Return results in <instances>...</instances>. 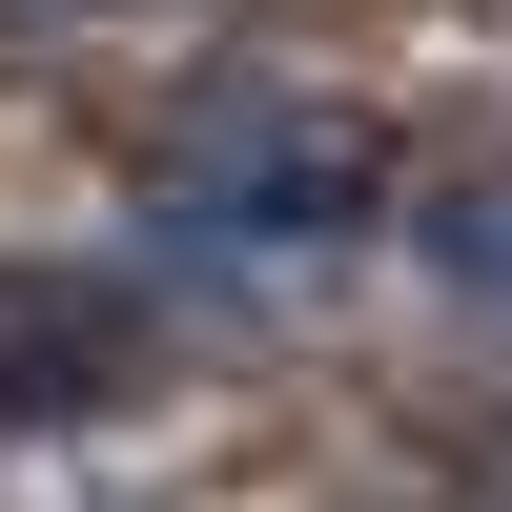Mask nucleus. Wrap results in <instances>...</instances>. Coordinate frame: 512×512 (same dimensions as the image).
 Masks as SVG:
<instances>
[{
  "mask_svg": "<svg viewBox=\"0 0 512 512\" xmlns=\"http://www.w3.org/2000/svg\"><path fill=\"white\" fill-rule=\"evenodd\" d=\"M431 287H451V308H492V328H512V164H472V185L431 205Z\"/></svg>",
  "mask_w": 512,
  "mask_h": 512,
  "instance_id": "obj_2",
  "label": "nucleus"
},
{
  "mask_svg": "<svg viewBox=\"0 0 512 512\" xmlns=\"http://www.w3.org/2000/svg\"><path fill=\"white\" fill-rule=\"evenodd\" d=\"M164 205H185L205 246H328V226L369 205V144L308 123V103H226L185 164H164Z\"/></svg>",
  "mask_w": 512,
  "mask_h": 512,
  "instance_id": "obj_1",
  "label": "nucleus"
}]
</instances>
